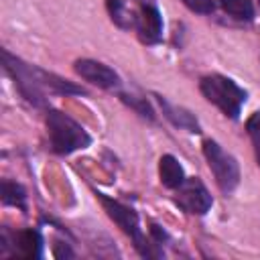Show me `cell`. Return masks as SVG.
I'll list each match as a JSON object with an SVG mask.
<instances>
[{
    "mask_svg": "<svg viewBox=\"0 0 260 260\" xmlns=\"http://www.w3.org/2000/svg\"><path fill=\"white\" fill-rule=\"evenodd\" d=\"M47 132L51 150L57 154H71L91 144V136L87 134V130L59 110H47Z\"/></svg>",
    "mask_w": 260,
    "mask_h": 260,
    "instance_id": "6da1fadb",
    "label": "cell"
},
{
    "mask_svg": "<svg viewBox=\"0 0 260 260\" xmlns=\"http://www.w3.org/2000/svg\"><path fill=\"white\" fill-rule=\"evenodd\" d=\"M199 89H201V93L207 102L217 106L232 120H238L240 110H242V106L248 98V93L234 79H230L225 75H219V73H211V75L201 77Z\"/></svg>",
    "mask_w": 260,
    "mask_h": 260,
    "instance_id": "7a4b0ae2",
    "label": "cell"
},
{
    "mask_svg": "<svg viewBox=\"0 0 260 260\" xmlns=\"http://www.w3.org/2000/svg\"><path fill=\"white\" fill-rule=\"evenodd\" d=\"M95 197L104 205V209L110 215V219H114V223L134 242V248L138 250L140 256H144V258H156V256L162 254L156 248L158 244H150L144 238V234L140 230V219H138V215H136L134 209H130L128 205H124V203H120V201H116V199H112V197H108L104 193H95Z\"/></svg>",
    "mask_w": 260,
    "mask_h": 260,
    "instance_id": "3957f363",
    "label": "cell"
},
{
    "mask_svg": "<svg viewBox=\"0 0 260 260\" xmlns=\"http://www.w3.org/2000/svg\"><path fill=\"white\" fill-rule=\"evenodd\" d=\"M2 65H4V71L14 79V85H16V89L20 91V95H22L28 104H32V106H37V108L47 106L45 85H43V81H41L39 67L24 63L22 59L10 55L6 49H2Z\"/></svg>",
    "mask_w": 260,
    "mask_h": 260,
    "instance_id": "277c9868",
    "label": "cell"
},
{
    "mask_svg": "<svg viewBox=\"0 0 260 260\" xmlns=\"http://www.w3.org/2000/svg\"><path fill=\"white\" fill-rule=\"evenodd\" d=\"M203 154H205V160H207V165H209V169L215 177L217 187L225 195H230L240 183V165H238V160L230 152H225L211 138L203 140Z\"/></svg>",
    "mask_w": 260,
    "mask_h": 260,
    "instance_id": "5b68a950",
    "label": "cell"
},
{
    "mask_svg": "<svg viewBox=\"0 0 260 260\" xmlns=\"http://www.w3.org/2000/svg\"><path fill=\"white\" fill-rule=\"evenodd\" d=\"M175 191V203L191 215H205L213 205V197L197 177L185 179Z\"/></svg>",
    "mask_w": 260,
    "mask_h": 260,
    "instance_id": "8992f818",
    "label": "cell"
},
{
    "mask_svg": "<svg viewBox=\"0 0 260 260\" xmlns=\"http://www.w3.org/2000/svg\"><path fill=\"white\" fill-rule=\"evenodd\" d=\"M140 10L136 12L134 28L140 37L142 43L154 45L162 39V16L160 10L156 8L154 0H138Z\"/></svg>",
    "mask_w": 260,
    "mask_h": 260,
    "instance_id": "52a82bcc",
    "label": "cell"
},
{
    "mask_svg": "<svg viewBox=\"0 0 260 260\" xmlns=\"http://www.w3.org/2000/svg\"><path fill=\"white\" fill-rule=\"evenodd\" d=\"M73 69H75V73L81 79H85V81H89V83H93V85H98L102 89H114V87L120 85V75L112 67L104 65L100 61H93V59H77L73 63Z\"/></svg>",
    "mask_w": 260,
    "mask_h": 260,
    "instance_id": "ba28073f",
    "label": "cell"
},
{
    "mask_svg": "<svg viewBox=\"0 0 260 260\" xmlns=\"http://www.w3.org/2000/svg\"><path fill=\"white\" fill-rule=\"evenodd\" d=\"M156 98V102H158V106H160V110H162V116L173 124V126H177V128H183V130H187V132H201V126H199V122H197V118H195V114H191L189 110H185V108H181V106H175V104H171L167 98H162V95H154Z\"/></svg>",
    "mask_w": 260,
    "mask_h": 260,
    "instance_id": "9c48e42d",
    "label": "cell"
},
{
    "mask_svg": "<svg viewBox=\"0 0 260 260\" xmlns=\"http://www.w3.org/2000/svg\"><path fill=\"white\" fill-rule=\"evenodd\" d=\"M12 248L20 258H39L43 250V238L37 230H20L12 236Z\"/></svg>",
    "mask_w": 260,
    "mask_h": 260,
    "instance_id": "30bf717a",
    "label": "cell"
},
{
    "mask_svg": "<svg viewBox=\"0 0 260 260\" xmlns=\"http://www.w3.org/2000/svg\"><path fill=\"white\" fill-rule=\"evenodd\" d=\"M158 177L167 189H177L185 181V171L173 154H162L158 160Z\"/></svg>",
    "mask_w": 260,
    "mask_h": 260,
    "instance_id": "8fae6325",
    "label": "cell"
},
{
    "mask_svg": "<svg viewBox=\"0 0 260 260\" xmlns=\"http://www.w3.org/2000/svg\"><path fill=\"white\" fill-rule=\"evenodd\" d=\"M0 193H2V203L4 205H16L22 211L26 209V191H24L22 185L4 179L2 181V187H0Z\"/></svg>",
    "mask_w": 260,
    "mask_h": 260,
    "instance_id": "7c38bea8",
    "label": "cell"
},
{
    "mask_svg": "<svg viewBox=\"0 0 260 260\" xmlns=\"http://www.w3.org/2000/svg\"><path fill=\"white\" fill-rule=\"evenodd\" d=\"M106 6H108V12H110L114 24H118L120 28H130V26H134L136 14L128 10V6H126L124 0H106Z\"/></svg>",
    "mask_w": 260,
    "mask_h": 260,
    "instance_id": "4fadbf2b",
    "label": "cell"
},
{
    "mask_svg": "<svg viewBox=\"0 0 260 260\" xmlns=\"http://www.w3.org/2000/svg\"><path fill=\"white\" fill-rule=\"evenodd\" d=\"M223 12H228L236 20H252L254 18V4L252 0H217Z\"/></svg>",
    "mask_w": 260,
    "mask_h": 260,
    "instance_id": "5bb4252c",
    "label": "cell"
},
{
    "mask_svg": "<svg viewBox=\"0 0 260 260\" xmlns=\"http://www.w3.org/2000/svg\"><path fill=\"white\" fill-rule=\"evenodd\" d=\"M120 100L128 106V108H132L138 116H142V118H146V120H154V110L150 108V104L146 102V98H138V95H128V93H120Z\"/></svg>",
    "mask_w": 260,
    "mask_h": 260,
    "instance_id": "9a60e30c",
    "label": "cell"
},
{
    "mask_svg": "<svg viewBox=\"0 0 260 260\" xmlns=\"http://www.w3.org/2000/svg\"><path fill=\"white\" fill-rule=\"evenodd\" d=\"M183 4L189 10L197 12V14H211L215 10V2L213 0H183Z\"/></svg>",
    "mask_w": 260,
    "mask_h": 260,
    "instance_id": "2e32d148",
    "label": "cell"
},
{
    "mask_svg": "<svg viewBox=\"0 0 260 260\" xmlns=\"http://www.w3.org/2000/svg\"><path fill=\"white\" fill-rule=\"evenodd\" d=\"M246 130H248V134H250L252 140L260 138V112H254V114L248 118V122H246Z\"/></svg>",
    "mask_w": 260,
    "mask_h": 260,
    "instance_id": "e0dca14e",
    "label": "cell"
},
{
    "mask_svg": "<svg viewBox=\"0 0 260 260\" xmlns=\"http://www.w3.org/2000/svg\"><path fill=\"white\" fill-rule=\"evenodd\" d=\"M53 254H55V258H73V256H75V254H73V250H71L67 244H61V242H57V244H55Z\"/></svg>",
    "mask_w": 260,
    "mask_h": 260,
    "instance_id": "ac0fdd59",
    "label": "cell"
},
{
    "mask_svg": "<svg viewBox=\"0 0 260 260\" xmlns=\"http://www.w3.org/2000/svg\"><path fill=\"white\" fill-rule=\"evenodd\" d=\"M150 234H152V238H154L156 244H162L167 240V232L160 225H156V223H150Z\"/></svg>",
    "mask_w": 260,
    "mask_h": 260,
    "instance_id": "d6986e66",
    "label": "cell"
},
{
    "mask_svg": "<svg viewBox=\"0 0 260 260\" xmlns=\"http://www.w3.org/2000/svg\"><path fill=\"white\" fill-rule=\"evenodd\" d=\"M254 142V152H256V160H258V165H260V138H256V140H252Z\"/></svg>",
    "mask_w": 260,
    "mask_h": 260,
    "instance_id": "ffe728a7",
    "label": "cell"
},
{
    "mask_svg": "<svg viewBox=\"0 0 260 260\" xmlns=\"http://www.w3.org/2000/svg\"><path fill=\"white\" fill-rule=\"evenodd\" d=\"M258 4H260V0H258Z\"/></svg>",
    "mask_w": 260,
    "mask_h": 260,
    "instance_id": "44dd1931",
    "label": "cell"
}]
</instances>
